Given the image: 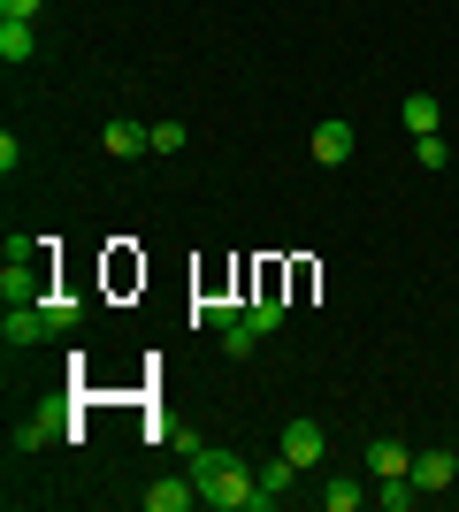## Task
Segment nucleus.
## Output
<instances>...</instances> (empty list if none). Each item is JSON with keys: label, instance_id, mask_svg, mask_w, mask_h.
<instances>
[{"label": "nucleus", "instance_id": "1", "mask_svg": "<svg viewBox=\"0 0 459 512\" xmlns=\"http://www.w3.org/2000/svg\"><path fill=\"white\" fill-rule=\"evenodd\" d=\"M192 482H199V505H215V512H261V474L245 467L238 451H215V444H199L192 451Z\"/></svg>", "mask_w": 459, "mask_h": 512}, {"label": "nucleus", "instance_id": "2", "mask_svg": "<svg viewBox=\"0 0 459 512\" xmlns=\"http://www.w3.org/2000/svg\"><path fill=\"white\" fill-rule=\"evenodd\" d=\"M0 299H8V306H46V299H54V260H46V237H31L23 253H8V268H0Z\"/></svg>", "mask_w": 459, "mask_h": 512}, {"label": "nucleus", "instance_id": "3", "mask_svg": "<svg viewBox=\"0 0 459 512\" xmlns=\"http://www.w3.org/2000/svg\"><path fill=\"white\" fill-rule=\"evenodd\" d=\"M54 321H46V306H8L0 314V337H8V352H23V344H39Z\"/></svg>", "mask_w": 459, "mask_h": 512}, {"label": "nucleus", "instance_id": "4", "mask_svg": "<svg viewBox=\"0 0 459 512\" xmlns=\"http://www.w3.org/2000/svg\"><path fill=\"white\" fill-rule=\"evenodd\" d=\"M284 459L291 467H322V421H284Z\"/></svg>", "mask_w": 459, "mask_h": 512}, {"label": "nucleus", "instance_id": "5", "mask_svg": "<svg viewBox=\"0 0 459 512\" xmlns=\"http://www.w3.org/2000/svg\"><path fill=\"white\" fill-rule=\"evenodd\" d=\"M352 153H360V138H352V123H322V130H314V161H322V169H345Z\"/></svg>", "mask_w": 459, "mask_h": 512}, {"label": "nucleus", "instance_id": "6", "mask_svg": "<svg viewBox=\"0 0 459 512\" xmlns=\"http://www.w3.org/2000/svg\"><path fill=\"white\" fill-rule=\"evenodd\" d=\"M368 474L375 482H398V474H414V451L398 444V436H375L368 444Z\"/></svg>", "mask_w": 459, "mask_h": 512}, {"label": "nucleus", "instance_id": "7", "mask_svg": "<svg viewBox=\"0 0 459 512\" xmlns=\"http://www.w3.org/2000/svg\"><path fill=\"white\" fill-rule=\"evenodd\" d=\"M100 146H108L115 161H138V153H153V123H108Z\"/></svg>", "mask_w": 459, "mask_h": 512}, {"label": "nucleus", "instance_id": "8", "mask_svg": "<svg viewBox=\"0 0 459 512\" xmlns=\"http://www.w3.org/2000/svg\"><path fill=\"white\" fill-rule=\"evenodd\" d=\"M398 123L414 130V138H437V130H444V107L429 100V92H406V107H398Z\"/></svg>", "mask_w": 459, "mask_h": 512}, {"label": "nucleus", "instance_id": "9", "mask_svg": "<svg viewBox=\"0 0 459 512\" xmlns=\"http://www.w3.org/2000/svg\"><path fill=\"white\" fill-rule=\"evenodd\" d=\"M452 474H459L452 451H414V482L421 490H452Z\"/></svg>", "mask_w": 459, "mask_h": 512}, {"label": "nucleus", "instance_id": "10", "mask_svg": "<svg viewBox=\"0 0 459 512\" xmlns=\"http://www.w3.org/2000/svg\"><path fill=\"white\" fill-rule=\"evenodd\" d=\"M368 497H375V490H368V482H352V474H337V482H322V505H329V512H360V505H368Z\"/></svg>", "mask_w": 459, "mask_h": 512}, {"label": "nucleus", "instance_id": "11", "mask_svg": "<svg viewBox=\"0 0 459 512\" xmlns=\"http://www.w3.org/2000/svg\"><path fill=\"white\" fill-rule=\"evenodd\" d=\"M31 54H39V39H31V23L0 16V62H31Z\"/></svg>", "mask_w": 459, "mask_h": 512}, {"label": "nucleus", "instance_id": "12", "mask_svg": "<svg viewBox=\"0 0 459 512\" xmlns=\"http://www.w3.org/2000/svg\"><path fill=\"white\" fill-rule=\"evenodd\" d=\"M184 505H199V482H153L146 490V512H184Z\"/></svg>", "mask_w": 459, "mask_h": 512}, {"label": "nucleus", "instance_id": "13", "mask_svg": "<svg viewBox=\"0 0 459 512\" xmlns=\"http://www.w3.org/2000/svg\"><path fill=\"white\" fill-rule=\"evenodd\" d=\"M215 337H222V352H230V360H253V344H261V329H253V321H230V329H215Z\"/></svg>", "mask_w": 459, "mask_h": 512}, {"label": "nucleus", "instance_id": "14", "mask_svg": "<svg viewBox=\"0 0 459 512\" xmlns=\"http://www.w3.org/2000/svg\"><path fill=\"white\" fill-rule=\"evenodd\" d=\"M245 321H253L261 337H276V329H284V299H276V291H261V299L245 306Z\"/></svg>", "mask_w": 459, "mask_h": 512}, {"label": "nucleus", "instance_id": "15", "mask_svg": "<svg viewBox=\"0 0 459 512\" xmlns=\"http://www.w3.org/2000/svg\"><path fill=\"white\" fill-rule=\"evenodd\" d=\"M291 474H299V467H291L284 451H276V459H268V467H261V497H268V505H276V497L291 490Z\"/></svg>", "mask_w": 459, "mask_h": 512}, {"label": "nucleus", "instance_id": "16", "mask_svg": "<svg viewBox=\"0 0 459 512\" xmlns=\"http://www.w3.org/2000/svg\"><path fill=\"white\" fill-rule=\"evenodd\" d=\"M414 161H421V169H444V161H452V146H444V130H437V138H414Z\"/></svg>", "mask_w": 459, "mask_h": 512}, {"label": "nucleus", "instance_id": "17", "mask_svg": "<svg viewBox=\"0 0 459 512\" xmlns=\"http://www.w3.org/2000/svg\"><path fill=\"white\" fill-rule=\"evenodd\" d=\"M77 314H85V306H77V299H62V291L46 299V321H54V329H77Z\"/></svg>", "mask_w": 459, "mask_h": 512}, {"label": "nucleus", "instance_id": "18", "mask_svg": "<svg viewBox=\"0 0 459 512\" xmlns=\"http://www.w3.org/2000/svg\"><path fill=\"white\" fill-rule=\"evenodd\" d=\"M153 153H184V123H153Z\"/></svg>", "mask_w": 459, "mask_h": 512}, {"label": "nucleus", "instance_id": "19", "mask_svg": "<svg viewBox=\"0 0 459 512\" xmlns=\"http://www.w3.org/2000/svg\"><path fill=\"white\" fill-rule=\"evenodd\" d=\"M39 8H46V0H0V16H16V23H31Z\"/></svg>", "mask_w": 459, "mask_h": 512}]
</instances>
